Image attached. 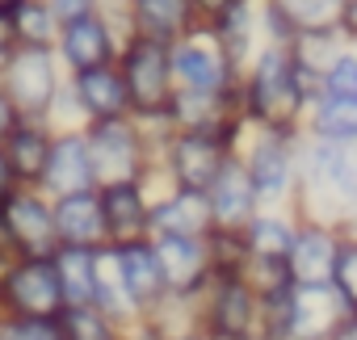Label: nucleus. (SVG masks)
<instances>
[{"label": "nucleus", "mask_w": 357, "mask_h": 340, "mask_svg": "<svg viewBox=\"0 0 357 340\" xmlns=\"http://www.w3.org/2000/svg\"><path fill=\"white\" fill-rule=\"evenodd\" d=\"M84 143L93 160V181L118 185V181H151V130L135 118H101L84 122Z\"/></svg>", "instance_id": "obj_1"}, {"label": "nucleus", "mask_w": 357, "mask_h": 340, "mask_svg": "<svg viewBox=\"0 0 357 340\" xmlns=\"http://www.w3.org/2000/svg\"><path fill=\"white\" fill-rule=\"evenodd\" d=\"M118 72L130 97V114L139 122H160L172 101V68H168V42L130 34L118 51Z\"/></svg>", "instance_id": "obj_2"}, {"label": "nucleus", "mask_w": 357, "mask_h": 340, "mask_svg": "<svg viewBox=\"0 0 357 340\" xmlns=\"http://www.w3.org/2000/svg\"><path fill=\"white\" fill-rule=\"evenodd\" d=\"M63 80H68V72L59 68L51 47H13L5 72H0V84L13 97L17 114L22 118H43V122H47Z\"/></svg>", "instance_id": "obj_3"}, {"label": "nucleus", "mask_w": 357, "mask_h": 340, "mask_svg": "<svg viewBox=\"0 0 357 340\" xmlns=\"http://www.w3.org/2000/svg\"><path fill=\"white\" fill-rule=\"evenodd\" d=\"M0 311L5 315H47L63 311V286L51 256H17L0 269Z\"/></svg>", "instance_id": "obj_4"}, {"label": "nucleus", "mask_w": 357, "mask_h": 340, "mask_svg": "<svg viewBox=\"0 0 357 340\" xmlns=\"http://www.w3.org/2000/svg\"><path fill=\"white\" fill-rule=\"evenodd\" d=\"M223 164H227V134L219 130H172V139L164 134V173L176 190L206 194Z\"/></svg>", "instance_id": "obj_5"}, {"label": "nucleus", "mask_w": 357, "mask_h": 340, "mask_svg": "<svg viewBox=\"0 0 357 340\" xmlns=\"http://www.w3.org/2000/svg\"><path fill=\"white\" fill-rule=\"evenodd\" d=\"M0 219H5V231H9L17 256H51L59 248L51 194H43L38 185H17L0 202Z\"/></svg>", "instance_id": "obj_6"}, {"label": "nucleus", "mask_w": 357, "mask_h": 340, "mask_svg": "<svg viewBox=\"0 0 357 340\" xmlns=\"http://www.w3.org/2000/svg\"><path fill=\"white\" fill-rule=\"evenodd\" d=\"M160 261L164 290L172 298H194L206 277H215V256L206 235H147Z\"/></svg>", "instance_id": "obj_7"}, {"label": "nucleus", "mask_w": 357, "mask_h": 340, "mask_svg": "<svg viewBox=\"0 0 357 340\" xmlns=\"http://www.w3.org/2000/svg\"><path fill=\"white\" fill-rule=\"evenodd\" d=\"M122 51L118 34L89 9V13H76V17H63L59 22V38H55V59L59 68L72 76V72H84V68H101V63H114Z\"/></svg>", "instance_id": "obj_8"}, {"label": "nucleus", "mask_w": 357, "mask_h": 340, "mask_svg": "<svg viewBox=\"0 0 357 340\" xmlns=\"http://www.w3.org/2000/svg\"><path fill=\"white\" fill-rule=\"evenodd\" d=\"M168 68H172V88H181V93H227L231 68L215 38L185 34V38L168 42Z\"/></svg>", "instance_id": "obj_9"}, {"label": "nucleus", "mask_w": 357, "mask_h": 340, "mask_svg": "<svg viewBox=\"0 0 357 340\" xmlns=\"http://www.w3.org/2000/svg\"><path fill=\"white\" fill-rule=\"evenodd\" d=\"M114 248V265H118V281H122V294L130 302V315L135 323L147 319L164 298V277H160V261H155V248L151 240H126V244H109Z\"/></svg>", "instance_id": "obj_10"}, {"label": "nucleus", "mask_w": 357, "mask_h": 340, "mask_svg": "<svg viewBox=\"0 0 357 340\" xmlns=\"http://www.w3.org/2000/svg\"><path fill=\"white\" fill-rule=\"evenodd\" d=\"M298 97H303V84H298L294 68L286 63V55L282 51H265L257 59L252 84H248V105L265 122H286V118H294Z\"/></svg>", "instance_id": "obj_11"}, {"label": "nucleus", "mask_w": 357, "mask_h": 340, "mask_svg": "<svg viewBox=\"0 0 357 340\" xmlns=\"http://www.w3.org/2000/svg\"><path fill=\"white\" fill-rule=\"evenodd\" d=\"M97 194H101V215H105V235H109V244L147 240V219H151V181L97 185Z\"/></svg>", "instance_id": "obj_12"}, {"label": "nucleus", "mask_w": 357, "mask_h": 340, "mask_svg": "<svg viewBox=\"0 0 357 340\" xmlns=\"http://www.w3.org/2000/svg\"><path fill=\"white\" fill-rule=\"evenodd\" d=\"M93 185L97 181H93V160H89L84 126L80 130H55L38 190L51 194V198H59V194H76V190H93Z\"/></svg>", "instance_id": "obj_13"}, {"label": "nucleus", "mask_w": 357, "mask_h": 340, "mask_svg": "<svg viewBox=\"0 0 357 340\" xmlns=\"http://www.w3.org/2000/svg\"><path fill=\"white\" fill-rule=\"evenodd\" d=\"M51 215H55V235H59V244H72V248H101V244H109L97 185H93V190H76V194L51 198Z\"/></svg>", "instance_id": "obj_14"}, {"label": "nucleus", "mask_w": 357, "mask_h": 340, "mask_svg": "<svg viewBox=\"0 0 357 340\" xmlns=\"http://www.w3.org/2000/svg\"><path fill=\"white\" fill-rule=\"evenodd\" d=\"M215 219H211V202L198 190H168V194H151V219H147V235H211Z\"/></svg>", "instance_id": "obj_15"}, {"label": "nucleus", "mask_w": 357, "mask_h": 340, "mask_svg": "<svg viewBox=\"0 0 357 340\" xmlns=\"http://www.w3.org/2000/svg\"><path fill=\"white\" fill-rule=\"evenodd\" d=\"M68 88L84 114V122H101V118H122L130 114V97L122 84L118 63H101V68H84L68 76Z\"/></svg>", "instance_id": "obj_16"}, {"label": "nucleus", "mask_w": 357, "mask_h": 340, "mask_svg": "<svg viewBox=\"0 0 357 340\" xmlns=\"http://www.w3.org/2000/svg\"><path fill=\"white\" fill-rule=\"evenodd\" d=\"M257 323V298L244 281H236L231 273H223V281L211 294L206 307V327L215 340H248Z\"/></svg>", "instance_id": "obj_17"}, {"label": "nucleus", "mask_w": 357, "mask_h": 340, "mask_svg": "<svg viewBox=\"0 0 357 340\" xmlns=\"http://www.w3.org/2000/svg\"><path fill=\"white\" fill-rule=\"evenodd\" d=\"M206 202H211L215 231H231V227L248 223L252 219V202H257V190L248 181V168H240L227 155V164L219 168V177L206 185Z\"/></svg>", "instance_id": "obj_18"}, {"label": "nucleus", "mask_w": 357, "mask_h": 340, "mask_svg": "<svg viewBox=\"0 0 357 340\" xmlns=\"http://www.w3.org/2000/svg\"><path fill=\"white\" fill-rule=\"evenodd\" d=\"M51 139H55L51 122H43V118H22V122L9 130V139L0 143L22 185H38V181H43V168H47V155H51Z\"/></svg>", "instance_id": "obj_19"}, {"label": "nucleus", "mask_w": 357, "mask_h": 340, "mask_svg": "<svg viewBox=\"0 0 357 340\" xmlns=\"http://www.w3.org/2000/svg\"><path fill=\"white\" fill-rule=\"evenodd\" d=\"M194 5L190 0H130V34L155 38V42H176L194 26Z\"/></svg>", "instance_id": "obj_20"}, {"label": "nucleus", "mask_w": 357, "mask_h": 340, "mask_svg": "<svg viewBox=\"0 0 357 340\" xmlns=\"http://www.w3.org/2000/svg\"><path fill=\"white\" fill-rule=\"evenodd\" d=\"M59 286H63V307H84L97 294V248H72L59 244L51 252Z\"/></svg>", "instance_id": "obj_21"}, {"label": "nucleus", "mask_w": 357, "mask_h": 340, "mask_svg": "<svg viewBox=\"0 0 357 340\" xmlns=\"http://www.w3.org/2000/svg\"><path fill=\"white\" fill-rule=\"evenodd\" d=\"M286 319L294 327V336L303 340H319L336 327V298L324 286H303L290 302H286Z\"/></svg>", "instance_id": "obj_22"}, {"label": "nucleus", "mask_w": 357, "mask_h": 340, "mask_svg": "<svg viewBox=\"0 0 357 340\" xmlns=\"http://www.w3.org/2000/svg\"><path fill=\"white\" fill-rule=\"evenodd\" d=\"M9 22H13V42L17 47H51L55 51L63 17L47 5V0H17L9 9Z\"/></svg>", "instance_id": "obj_23"}, {"label": "nucleus", "mask_w": 357, "mask_h": 340, "mask_svg": "<svg viewBox=\"0 0 357 340\" xmlns=\"http://www.w3.org/2000/svg\"><path fill=\"white\" fill-rule=\"evenodd\" d=\"M290 252H294V273L303 286H324L332 277V261H336V244L324 235V231H303L298 240H290Z\"/></svg>", "instance_id": "obj_24"}, {"label": "nucleus", "mask_w": 357, "mask_h": 340, "mask_svg": "<svg viewBox=\"0 0 357 340\" xmlns=\"http://www.w3.org/2000/svg\"><path fill=\"white\" fill-rule=\"evenodd\" d=\"M59 327H63V340H122L126 327L105 315L97 302H84V307H63L59 311Z\"/></svg>", "instance_id": "obj_25"}, {"label": "nucleus", "mask_w": 357, "mask_h": 340, "mask_svg": "<svg viewBox=\"0 0 357 340\" xmlns=\"http://www.w3.org/2000/svg\"><path fill=\"white\" fill-rule=\"evenodd\" d=\"M248 181L265 198H278L286 190V147L278 139H261L257 143V151L248 160Z\"/></svg>", "instance_id": "obj_26"}, {"label": "nucleus", "mask_w": 357, "mask_h": 340, "mask_svg": "<svg viewBox=\"0 0 357 340\" xmlns=\"http://www.w3.org/2000/svg\"><path fill=\"white\" fill-rule=\"evenodd\" d=\"M344 9V0H273V17L294 22L298 30H328Z\"/></svg>", "instance_id": "obj_27"}, {"label": "nucleus", "mask_w": 357, "mask_h": 340, "mask_svg": "<svg viewBox=\"0 0 357 340\" xmlns=\"http://www.w3.org/2000/svg\"><path fill=\"white\" fill-rule=\"evenodd\" d=\"M315 126L328 139H357V97L328 93L324 105L315 109Z\"/></svg>", "instance_id": "obj_28"}, {"label": "nucleus", "mask_w": 357, "mask_h": 340, "mask_svg": "<svg viewBox=\"0 0 357 340\" xmlns=\"http://www.w3.org/2000/svg\"><path fill=\"white\" fill-rule=\"evenodd\" d=\"M0 340H63L59 315H0Z\"/></svg>", "instance_id": "obj_29"}, {"label": "nucleus", "mask_w": 357, "mask_h": 340, "mask_svg": "<svg viewBox=\"0 0 357 340\" xmlns=\"http://www.w3.org/2000/svg\"><path fill=\"white\" fill-rule=\"evenodd\" d=\"M248 248H252L257 256L282 261V256L290 252V235H286V227H282L278 219H257V223L248 227Z\"/></svg>", "instance_id": "obj_30"}, {"label": "nucleus", "mask_w": 357, "mask_h": 340, "mask_svg": "<svg viewBox=\"0 0 357 340\" xmlns=\"http://www.w3.org/2000/svg\"><path fill=\"white\" fill-rule=\"evenodd\" d=\"M332 273H336V286L344 294V302L357 307V244H344L332 261Z\"/></svg>", "instance_id": "obj_31"}, {"label": "nucleus", "mask_w": 357, "mask_h": 340, "mask_svg": "<svg viewBox=\"0 0 357 340\" xmlns=\"http://www.w3.org/2000/svg\"><path fill=\"white\" fill-rule=\"evenodd\" d=\"M328 88L340 93V97H357V59H332Z\"/></svg>", "instance_id": "obj_32"}, {"label": "nucleus", "mask_w": 357, "mask_h": 340, "mask_svg": "<svg viewBox=\"0 0 357 340\" xmlns=\"http://www.w3.org/2000/svg\"><path fill=\"white\" fill-rule=\"evenodd\" d=\"M22 122V114H17V105H13V97L5 93V84H0V143L9 139V130Z\"/></svg>", "instance_id": "obj_33"}, {"label": "nucleus", "mask_w": 357, "mask_h": 340, "mask_svg": "<svg viewBox=\"0 0 357 340\" xmlns=\"http://www.w3.org/2000/svg\"><path fill=\"white\" fill-rule=\"evenodd\" d=\"M13 22H9V9H0V72H5L9 55H13Z\"/></svg>", "instance_id": "obj_34"}, {"label": "nucleus", "mask_w": 357, "mask_h": 340, "mask_svg": "<svg viewBox=\"0 0 357 340\" xmlns=\"http://www.w3.org/2000/svg\"><path fill=\"white\" fill-rule=\"evenodd\" d=\"M22 181H17V173H13V164H9V155H5V147H0V202H5L13 190H17Z\"/></svg>", "instance_id": "obj_35"}, {"label": "nucleus", "mask_w": 357, "mask_h": 340, "mask_svg": "<svg viewBox=\"0 0 357 340\" xmlns=\"http://www.w3.org/2000/svg\"><path fill=\"white\" fill-rule=\"evenodd\" d=\"M47 5L59 13V17H76V13H89L93 0H47Z\"/></svg>", "instance_id": "obj_36"}, {"label": "nucleus", "mask_w": 357, "mask_h": 340, "mask_svg": "<svg viewBox=\"0 0 357 340\" xmlns=\"http://www.w3.org/2000/svg\"><path fill=\"white\" fill-rule=\"evenodd\" d=\"M190 5H194V13H202V17H211V22H215V17L231 5V0H190Z\"/></svg>", "instance_id": "obj_37"}, {"label": "nucleus", "mask_w": 357, "mask_h": 340, "mask_svg": "<svg viewBox=\"0 0 357 340\" xmlns=\"http://www.w3.org/2000/svg\"><path fill=\"white\" fill-rule=\"evenodd\" d=\"M340 17H344V26H349V30L357 34V0H353V5H349V9H340Z\"/></svg>", "instance_id": "obj_38"}, {"label": "nucleus", "mask_w": 357, "mask_h": 340, "mask_svg": "<svg viewBox=\"0 0 357 340\" xmlns=\"http://www.w3.org/2000/svg\"><path fill=\"white\" fill-rule=\"evenodd\" d=\"M340 340H357V323H353L349 332H340Z\"/></svg>", "instance_id": "obj_39"}, {"label": "nucleus", "mask_w": 357, "mask_h": 340, "mask_svg": "<svg viewBox=\"0 0 357 340\" xmlns=\"http://www.w3.org/2000/svg\"><path fill=\"white\" fill-rule=\"evenodd\" d=\"M17 5V0H0V9H13Z\"/></svg>", "instance_id": "obj_40"}, {"label": "nucleus", "mask_w": 357, "mask_h": 340, "mask_svg": "<svg viewBox=\"0 0 357 340\" xmlns=\"http://www.w3.org/2000/svg\"><path fill=\"white\" fill-rule=\"evenodd\" d=\"M0 315H5V311H0Z\"/></svg>", "instance_id": "obj_41"}]
</instances>
